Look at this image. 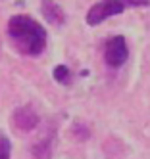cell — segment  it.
<instances>
[{
  "mask_svg": "<svg viewBox=\"0 0 150 159\" xmlns=\"http://www.w3.org/2000/svg\"><path fill=\"white\" fill-rule=\"evenodd\" d=\"M123 10H125V6L121 4V0H102V2H98V4L89 8V12H87V23L90 27L100 25L102 21H106L108 17L119 16Z\"/></svg>",
  "mask_w": 150,
  "mask_h": 159,
  "instance_id": "2",
  "label": "cell"
},
{
  "mask_svg": "<svg viewBox=\"0 0 150 159\" xmlns=\"http://www.w3.org/2000/svg\"><path fill=\"white\" fill-rule=\"evenodd\" d=\"M39 121L41 117H39L37 109L29 104L14 109V113H12V125H14L16 130H21V132H31L33 129H37Z\"/></svg>",
  "mask_w": 150,
  "mask_h": 159,
  "instance_id": "4",
  "label": "cell"
},
{
  "mask_svg": "<svg viewBox=\"0 0 150 159\" xmlns=\"http://www.w3.org/2000/svg\"><path fill=\"white\" fill-rule=\"evenodd\" d=\"M10 153H12V144L6 136L0 134V159H10Z\"/></svg>",
  "mask_w": 150,
  "mask_h": 159,
  "instance_id": "7",
  "label": "cell"
},
{
  "mask_svg": "<svg viewBox=\"0 0 150 159\" xmlns=\"http://www.w3.org/2000/svg\"><path fill=\"white\" fill-rule=\"evenodd\" d=\"M52 75H54V81L58 84H64V86L71 84V71H69V67H65V65H56L54 71H52Z\"/></svg>",
  "mask_w": 150,
  "mask_h": 159,
  "instance_id": "6",
  "label": "cell"
},
{
  "mask_svg": "<svg viewBox=\"0 0 150 159\" xmlns=\"http://www.w3.org/2000/svg\"><path fill=\"white\" fill-rule=\"evenodd\" d=\"M127 58H129V46H127L125 37L121 35L112 37L104 46V61H106V65L118 69L127 61Z\"/></svg>",
  "mask_w": 150,
  "mask_h": 159,
  "instance_id": "3",
  "label": "cell"
},
{
  "mask_svg": "<svg viewBox=\"0 0 150 159\" xmlns=\"http://www.w3.org/2000/svg\"><path fill=\"white\" fill-rule=\"evenodd\" d=\"M8 37L23 56H41L46 48V29L29 16H14L8 21Z\"/></svg>",
  "mask_w": 150,
  "mask_h": 159,
  "instance_id": "1",
  "label": "cell"
},
{
  "mask_svg": "<svg viewBox=\"0 0 150 159\" xmlns=\"http://www.w3.org/2000/svg\"><path fill=\"white\" fill-rule=\"evenodd\" d=\"M125 8H141V6H150V0H121Z\"/></svg>",
  "mask_w": 150,
  "mask_h": 159,
  "instance_id": "8",
  "label": "cell"
},
{
  "mask_svg": "<svg viewBox=\"0 0 150 159\" xmlns=\"http://www.w3.org/2000/svg\"><path fill=\"white\" fill-rule=\"evenodd\" d=\"M41 8H42V16L46 17V21H48L50 25H54V27L64 25V21H65V14H64V10L58 6L54 0H42Z\"/></svg>",
  "mask_w": 150,
  "mask_h": 159,
  "instance_id": "5",
  "label": "cell"
}]
</instances>
